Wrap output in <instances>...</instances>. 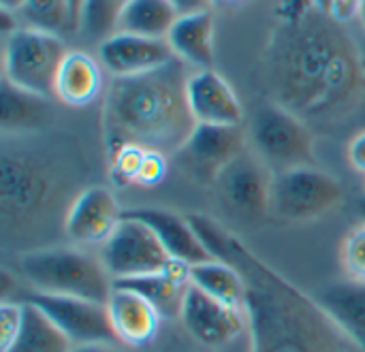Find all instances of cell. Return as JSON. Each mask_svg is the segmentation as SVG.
Segmentation results:
<instances>
[{
    "mask_svg": "<svg viewBox=\"0 0 365 352\" xmlns=\"http://www.w3.org/2000/svg\"><path fill=\"white\" fill-rule=\"evenodd\" d=\"M250 139L257 154L272 165L276 173L297 167H314L317 162L310 126L276 103L263 105L257 111L250 124Z\"/></svg>",
    "mask_w": 365,
    "mask_h": 352,
    "instance_id": "obj_6",
    "label": "cell"
},
{
    "mask_svg": "<svg viewBox=\"0 0 365 352\" xmlns=\"http://www.w3.org/2000/svg\"><path fill=\"white\" fill-rule=\"evenodd\" d=\"M113 286L135 291L137 295L148 299L163 316H180L186 291L190 286V278H188V267L184 263L173 261L163 271L118 280L113 282Z\"/></svg>",
    "mask_w": 365,
    "mask_h": 352,
    "instance_id": "obj_20",
    "label": "cell"
},
{
    "mask_svg": "<svg viewBox=\"0 0 365 352\" xmlns=\"http://www.w3.org/2000/svg\"><path fill=\"white\" fill-rule=\"evenodd\" d=\"M359 209H361V214H364V218H365V199L359 203Z\"/></svg>",
    "mask_w": 365,
    "mask_h": 352,
    "instance_id": "obj_37",
    "label": "cell"
},
{
    "mask_svg": "<svg viewBox=\"0 0 365 352\" xmlns=\"http://www.w3.org/2000/svg\"><path fill=\"white\" fill-rule=\"evenodd\" d=\"M124 214L148 224L156 233V237L160 239V244L165 246V250L173 261L190 267L212 259L199 233L195 231L190 218H182L175 212L158 209V207H139V209H128Z\"/></svg>",
    "mask_w": 365,
    "mask_h": 352,
    "instance_id": "obj_17",
    "label": "cell"
},
{
    "mask_svg": "<svg viewBox=\"0 0 365 352\" xmlns=\"http://www.w3.org/2000/svg\"><path fill=\"white\" fill-rule=\"evenodd\" d=\"M101 261L111 280H128L167 269L173 259L156 237V233L137 218L122 212V220L103 244Z\"/></svg>",
    "mask_w": 365,
    "mask_h": 352,
    "instance_id": "obj_9",
    "label": "cell"
},
{
    "mask_svg": "<svg viewBox=\"0 0 365 352\" xmlns=\"http://www.w3.org/2000/svg\"><path fill=\"white\" fill-rule=\"evenodd\" d=\"M19 271L38 293L101 304H107L113 293V280L103 261L77 248H41L26 252L19 259Z\"/></svg>",
    "mask_w": 365,
    "mask_h": 352,
    "instance_id": "obj_4",
    "label": "cell"
},
{
    "mask_svg": "<svg viewBox=\"0 0 365 352\" xmlns=\"http://www.w3.org/2000/svg\"><path fill=\"white\" fill-rule=\"evenodd\" d=\"M66 53L60 34L21 26L4 36V79L24 92L49 98Z\"/></svg>",
    "mask_w": 365,
    "mask_h": 352,
    "instance_id": "obj_5",
    "label": "cell"
},
{
    "mask_svg": "<svg viewBox=\"0 0 365 352\" xmlns=\"http://www.w3.org/2000/svg\"><path fill=\"white\" fill-rule=\"evenodd\" d=\"M68 2H71V9H73L75 28L79 30V19H81V11H83V4H86V0H68Z\"/></svg>",
    "mask_w": 365,
    "mask_h": 352,
    "instance_id": "obj_35",
    "label": "cell"
},
{
    "mask_svg": "<svg viewBox=\"0 0 365 352\" xmlns=\"http://www.w3.org/2000/svg\"><path fill=\"white\" fill-rule=\"evenodd\" d=\"M349 162L353 165L355 171L365 173V130L359 133L351 141V145H349Z\"/></svg>",
    "mask_w": 365,
    "mask_h": 352,
    "instance_id": "obj_32",
    "label": "cell"
},
{
    "mask_svg": "<svg viewBox=\"0 0 365 352\" xmlns=\"http://www.w3.org/2000/svg\"><path fill=\"white\" fill-rule=\"evenodd\" d=\"M165 171H167L165 156L158 154V152H145L137 184H141V186H156L165 177Z\"/></svg>",
    "mask_w": 365,
    "mask_h": 352,
    "instance_id": "obj_31",
    "label": "cell"
},
{
    "mask_svg": "<svg viewBox=\"0 0 365 352\" xmlns=\"http://www.w3.org/2000/svg\"><path fill=\"white\" fill-rule=\"evenodd\" d=\"M26 0H0V9L2 11H11V13H19Z\"/></svg>",
    "mask_w": 365,
    "mask_h": 352,
    "instance_id": "obj_34",
    "label": "cell"
},
{
    "mask_svg": "<svg viewBox=\"0 0 365 352\" xmlns=\"http://www.w3.org/2000/svg\"><path fill=\"white\" fill-rule=\"evenodd\" d=\"M340 259L349 280L365 282V222L351 229V233L344 237Z\"/></svg>",
    "mask_w": 365,
    "mask_h": 352,
    "instance_id": "obj_29",
    "label": "cell"
},
{
    "mask_svg": "<svg viewBox=\"0 0 365 352\" xmlns=\"http://www.w3.org/2000/svg\"><path fill=\"white\" fill-rule=\"evenodd\" d=\"M130 0H86L79 30L88 38H101L105 41L109 34L115 32L120 13Z\"/></svg>",
    "mask_w": 365,
    "mask_h": 352,
    "instance_id": "obj_28",
    "label": "cell"
},
{
    "mask_svg": "<svg viewBox=\"0 0 365 352\" xmlns=\"http://www.w3.org/2000/svg\"><path fill=\"white\" fill-rule=\"evenodd\" d=\"M2 224H26L53 203L56 182L45 165L24 152H4L2 165Z\"/></svg>",
    "mask_w": 365,
    "mask_h": 352,
    "instance_id": "obj_7",
    "label": "cell"
},
{
    "mask_svg": "<svg viewBox=\"0 0 365 352\" xmlns=\"http://www.w3.org/2000/svg\"><path fill=\"white\" fill-rule=\"evenodd\" d=\"M357 15H359V19H361V26L365 28V0H359V2H357Z\"/></svg>",
    "mask_w": 365,
    "mask_h": 352,
    "instance_id": "obj_36",
    "label": "cell"
},
{
    "mask_svg": "<svg viewBox=\"0 0 365 352\" xmlns=\"http://www.w3.org/2000/svg\"><path fill=\"white\" fill-rule=\"evenodd\" d=\"M98 60L113 77H135L175 60L167 38H150L130 32H113L98 47Z\"/></svg>",
    "mask_w": 365,
    "mask_h": 352,
    "instance_id": "obj_13",
    "label": "cell"
},
{
    "mask_svg": "<svg viewBox=\"0 0 365 352\" xmlns=\"http://www.w3.org/2000/svg\"><path fill=\"white\" fill-rule=\"evenodd\" d=\"M103 92L101 64L86 51H68L60 64L53 96L64 105L86 107L94 103Z\"/></svg>",
    "mask_w": 365,
    "mask_h": 352,
    "instance_id": "obj_22",
    "label": "cell"
},
{
    "mask_svg": "<svg viewBox=\"0 0 365 352\" xmlns=\"http://www.w3.org/2000/svg\"><path fill=\"white\" fill-rule=\"evenodd\" d=\"M314 299L325 314L365 352V282H334L323 286Z\"/></svg>",
    "mask_w": 365,
    "mask_h": 352,
    "instance_id": "obj_21",
    "label": "cell"
},
{
    "mask_svg": "<svg viewBox=\"0 0 365 352\" xmlns=\"http://www.w3.org/2000/svg\"><path fill=\"white\" fill-rule=\"evenodd\" d=\"M340 201V182L317 167H297L272 177V212L282 220H314L331 212Z\"/></svg>",
    "mask_w": 365,
    "mask_h": 352,
    "instance_id": "obj_8",
    "label": "cell"
},
{
    "mask_svg": "<svg viewBox=\"0 0 365 352\" xmlns=\"http://www.w3.org/2000/svg\"><path fill=\"white\" fill-rule=\"evenodd\" d=\"M71 340L36 306L24 301V321L19 333L4 352H71Z\"/></svg>",
    "mask_w": 365,
    "mask_h": 352,
    "instance_id": "obj_25",
    "label": "cell"
},
{
    "mask_svg": "<svg viewBox=\"0 0 365 352\" xmlns=\"http://www.w3.org/2000/svg\"><path fill=\"white\" fill-rule=\"evenodd\" d=\"M188 218L212 259L231 263L244 276L250 352H361L314 297L295 289L227 229L201 214Z\"/></svg>",
    "mask_w": 365,
    "mask_h": 352,
    "instance_id": "obj_2",
    "label": "cell"
},
{
    "mask_svg": "<svg viewBox=\"0 0 365 352\" xmlns=\"http://www.w3.org/2000/svg\"><path fill=\"white\" fill-rule=\"evenodd\" d=\"M19 15L28 28L60 34L64 30H77L73 9L68 0H26Z\"/></svg>",
    "mask_w": 365,
    "mask_h": 352,
    "instance_id": "obj_27",
    "label": "cell"
},
{
    "mask_svg": "<svg viewBox=\"0 0 365 352\" xmlns=\"http://www.w3.org/2000/svg\"><path fill=\"white\" fill-rule=\"evenodd\" d=\"M167 43L175 58L186 66L199 71L210 68L214 62V15L210 9L188 11L178 17L167 34Z\"/></svg>",
    "mask_w": 365,
    "mask_h": 352,
    "instance_id": "obj_19",
    "label": "cell"
},
{
    "mask_svg": "<svg viewBox=\"0 0 365 352\" xmlns=\"http://www.w3.org/2000/svg\"><path fill=\"white\" fill-rule=\"evenodd\" d=\"M71 352H118L113 344L107 342H96V344H81V346H73Z\"/></svg>",
    "mask_w": 365,
    "mask_h": 352,
    "instance_id": "obj_33",
    "label": "cell"
},
{
    "mask_svg": "<svg viewBox=\"0 0 365 352\" xmlns=\"http://www.w3.org/2000/svg\"><path fill=\"white\" fill-rule=\"evenodd\" d=\"M182 11L173 0H130L120 13L115 32L167 38Z\"/></svg>",
    "mask_w": 365,
    "mask_h": 352,
    "instance_id": "obj_23",
    "label": "cell"
},
{
    "mask_svg": "<svg viewBox=\"0 0 365 352\" xmlns=\"http://www.w3.org/2000/svg\"><path fill=\"white\" fill-rule=\"evenodd\" d=\"M107 312L118 342L135 348L148 346L156 338L163 321V314L148 299L120 286H113L107 301Z\"/></svg>",
    "mask_w": 365,
    "mask_h": 352,
    "instance_id": "obj_18",
    "label": "cell"
},
{
    "mask_svg": "<svg viewBox=\"0 0 365 352\" xmlns=\"http://www.w3.org/2000/svg\"><path fill=\"white\" fill-rule=\"evenodd\" d=\"M244 133L240 126H207L197 124L184 147L175 154L192 177L203 184H214L244 154Z\"/></svg>",
    "mask_w": 365,
    "mask_h": 352,
    "instance_id": "obj_11",
    "label": "cell"
},
{
    "mask_svg": "<svg viewBox=\"0 0 365 352\" xmlns=\"http://www.w3.org/2000/svg\"><path fill=\"white\" fill-rule=\"evenodd\" d=\"M263 73L272 103L306 124L342 122L365 98V60L357 41L331 13L310 4L274 30Z\"/></svg>",
    "mask_w": 365,
    "mask_h": 352,
    "instance_id": "obj_1",
    "label": "cell"
},
{
    "mask_svg": "<svg viewBox=\"0 0 365 352\" xmlns=\"http://www.w3.org/2000/svg\"><path fill=\"white\" fill-rule=\"evenodd\" d=\"M227 203L244 216H265L272 209V180L246 152L218 180Z\"/></svg>",
    "mask_w": 365,
    "mask_h": 352,
    "instance_id": "obj_16",
    "label": "cell"
},
{
    "mask_svg": "<svg viewBox=\"0 0 365 352\" xmlns=\"http://www.w3.org/2000/svg\"><path fill=\"white\" fill-rule=\"evenodd\" d=\"M45 100L47 98L24 92L11 86L6 79H2V113H0L2 130L19 133V130L34 128L45 113Z\"/></svg>",
    "mask_w": 365,
    "mask_h": 352,
    "instance_id": "obj_26",
    "label": "cell"
},
{
    "mask_svg": "<svg viewBox=\"0 0 365 352\" xmlns=\"http://www.w3.org/2000/svg\"><path fill=\"white\" fill-rule=\"evenodd\" d=\"M186 98L197 124L207 126H240L244 109L222 75L212 68L195 71L186 83Z\"/></svg>",
    "mask_w": 365,
    "mask_h": 352,
    "instance_id": "obj_15",
    "label": "cell"
},
{
    "mask_svg": "<svg viewBox=\"0 0 365 352\" xmlns=\"http://www.w3.org/2000/svg\"><path fill=\"white\" fill-rule=\"evenodd\" d=\"M24 321V301H11L2 299L0 304V325H2V336H0V352H4L17 338L19 327Z\"/></svg>",
    "mask_w": 365,
    "mask_h": 352,
    "instance_id": "obj_30",
    "label": "cell"
},
{
    "mask_svg": "<svg viewBox=\"0 0 365 352\" xmlns=\"http://www.w3.org/2000/svg\"><path fill=\"white\" fill-rule=\"evenodd\" d=\"M180 319L186 331L207 348H222L248 331L244 308L218 301L192 284L186 291Z\"/></svg>",
    "mask_w": 365,
    "mask_h": 352,
    "instance_id": "obj_12",
    "label": "cell"
},
{
    "mask_svg": "<svg viewBox=\"0 0 365 352\" xmlns=\"http://www.w3.org/2000/svg\"><path fill=\"white\" fill-rule=\"evenodd\" d=\"M24 301H30L32 306H36L71 340L73 346L96 344V342H107V344L118 342L111 321H109L107 304L79 299V297L49 295V293H38V291L28 293Z\"/></svg>",
    "mask_w": 365,
    "mask_h": 352,
    "instance_id": "obj_10",
    "label": "cell"
},
{
    "mask_svg": "<svg viewBox=\"0 0 365 352\" xmlns=\"http://www.w3.org/2000/svg\"><path fill=\"white\" fill-rule=\"evenodd\" d=\"M186 64H169L135 75L113 77L103 98V137L109 158L124 147H141L163 156L178 154L197 122L186 98Z\"/></svg>",
    "mask_w": 365,
    "mask_h": 352,
    "instance_id": "obj_3",
    "label": "cell"
},
{
    "mask_svg": "<svg viewBox=\"0 0 365 352\" xmlns=\"http://www.w3.org/2000/svg\"><path fill=\"white\" fill-rule=\"evenodd\" d=\"M122 220L115 197L103 186L81 190L66 209L64 231L75 244H105Z\"/></svg>",
    "mask_w": 365,
    "mask_h": 352,
    "instance_id": "obj_14",
    "label": "cell"
},
{
    "mask_svg": "<svg viewBox=\"0 0 365 352\" xmlns=\"http://www.w3.org/2000/svg\"><path fill=\"white\" fill-rule=\"evenodd\" d=\"M188 278H190L192 286L201 289L210 297H214L218 301H225L229 306L244 308L246 282H244V276L240 274V269L233 267L231 263L210 259V261L190 265L188 267Z\"/></svg>",
    "mask_w": 365,
    "mask_h": 352,
    "instance_id": "obj_24",
    "label": "cell"
}]
</instances>
